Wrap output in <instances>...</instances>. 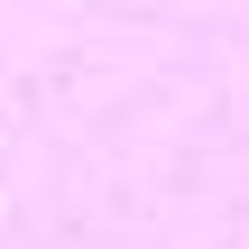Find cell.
Wrapping results in <instances>:
<instances>
[]
</instances>
